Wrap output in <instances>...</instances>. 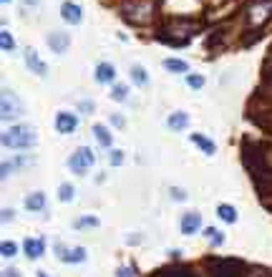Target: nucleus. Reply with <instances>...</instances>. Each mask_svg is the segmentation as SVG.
<instances>
[{"label": "nucleus", "instance_id": "f257e3e1", "mask_svg": "<svg viewBox=\"0 0 272 277\" xmlns=\"http://www.w3.org/2000/svg\"><path fill=\"white\" fill-rule=\"evenodd\" d=\"M38 141V134L33 126H25V124H18V126H10L5 134H3V144L10 146V149H33Z\"/></svg>", "mask_w": 272, "mask_h": 277}, {"label": "nucleus", "instance_id": "f03ea898", "mask_svg": "<svg viewBox=\"0 0 272 277\" xmlns=\"http://www.w3.org/2000/svg\"><path fill=\"white\" fill-rule=\"evenodd\" d=\"M207 275L209 277H245V265L240 260H207Z\"/></svg>", "mask_w": 272, "mask_h": 277}, {"label": "nucleus", "instance_id": "7ed1b4c3", "mask_svg": "<svg viewBox=\"0 0 272 277\" xmlns=\"http://www.w3.org/2000/svg\"><path fill=\"white\" fill-rule=\"evenodd\" d=\"M252 101H260V111H255V109H247V119H250L255 126H260L262 131L272 134V106L267 103V101L257 98V96H252Z\"/></svg>", "mask_w": 272, "mask_h": 277}, {"label": "nucleus", "instance_id": "20e7f679", "mask_svg": "<svg viewBox=\"0 0 272 277\" xmlns=\"http://www.w3.org/2000/svg\"><path fill=\"white\" fill-rule=\"evenodd\" d=\"M93 161H96L93 151H91L88 146H81L76 154H71V159H68V166H71V171H73V174L83 177V174H86V171L93 166Z\"/></svg>", "mask_w": 272, "mask_h": 277}, {"label": "nucleus", "instance_id": "39448f33", "mask_svg": "<svg viewBox=\"0 0 272 277\" xmlns=\"http://www.w3.org/2000/svg\"><path fill=\"white\" fill-rule=\"evenodd\" d=\"M0 114H3L5 121L18 119V116L23 114V103H20L18 96H15L13 91H8V88H3V93H0Z\"/></svg>", "mask_w": 272, "mask_h": 277}, {"label": "nucleus", "instance_id": "423d86ee", "mask_svg": "<svg viewBox=\"0 0 272 277\" xmlns=\"http://www.w3.org/2000/svg\"><path fill=\"white\" fill-rule=\"evenodd\" d=\"M56 255L61 262H68V265H78L86 260V250L83 247H66V245H56Z\"/></svg>", "mask_w": 272, "mask_h": 277}, {"label": "nucleus", "instance_id": "0eeeda50", "mask_svg": "<svg viewBox=\"0 0 272 277\" xmlns=\"http://www.w3.org/2000/svg\"><path fill=\"white\" fill-rule=\"evenodd\" d=\"M56 129H58V134H73L78 129V116L68 114V111L56 114Z\"/></svg>", "mask_w": 272, "mask_h": 277}, {"label": "nucleus", "instance_id": "6e6552de", "mask_svg": "<svg viewBox=\"0 0 272 277\" xmlns=\"http://www.w3.org/2000/svg\"><path fill=\"white\" fill-rule=\"evenodd\" d=\"M199 227H202V217H199L197 212H187V214L182 217V222H179L182 234H197Z\"/></svg>", "mask_w": 272, "mask_h": 277}, {"label": "nucleus", "instance_id": "1a4fd4ad", "mask_svg": "<svg viewBox=\"0 0 272 277\" xmlns=\"http://www.w3.org/2000/svg\"><path fill=\"white\" fill-rule=\"evenodd\" d=\"M23 250H25V257H28V260H38V257H43V255H46V242H43V239L30 237V239H25V242H23Z\"/></svg>", "mask_w": 272, "mask_h": 277}, {"label": "nucleus", "instance_id": "9d476101", "mask_svg": "<svg viewBox=\"0 0 272 277\" xmlns=\"http://www.w3.org/2000/svg\"><path fill=\"white\" fill-rule=\"evenodd\" d=\"M48 46L53 53H66L68 46H71V38H68V33H61V30L48 33Z\"/></svg>", "mask_w": 272, "mask_h": 277}, {"label": "nucleus", "instance_id": "9b49d317", "mask_svg": "<svg viewBox=\"0 0 272 277\" xmlns=\"http://www.w3.org/2000/svg\"><path fill=\"white\" fill-rule=\"evenodd\" d=\"M154 38H156L159 43H166V46H177V48H179V46H187V43H189L187 38H182V36H177V33L166 30L164 25H161V28L156 30V36H154Z\"/></svg>", "mask_w": 272, "mask_h": 277}, {"label": "nucleus", "instance_id": "f8f14e48", "mask_svg": "<svg viewBox=\"0 0 272 277\" xmlns=\"http://www.w3.org/2000/svg\"><path fill=\"white\" fill-rule=\"evenodd\" d=\"M151 277H194V272H192L187 265H169V267L156 270Z\"/></svg>", "mask_w": 272, "mask_h": 277}, {"label": "nucleus", "instance_id": "ddd939ff", "mask_svg": "<svg viewBox=\"0 0 272 277\" xmlns=\"http://www.w3.org/2000/svg\"><path fill=\"white\" fill-rule=\"evenodd\" d=\"M61 15H63L66 23H73V25L83 20V10H81V5H76V3H63V5H61Z\"/></svg>", "mask_w": 272, "mask_h": 277}, {"label": "nucleus", "instance_id": "4468645a", "mask_svg": "<svg viewBox=\"0 0 272 277\" xmlns=\"http://www.w3.org/2000/svg\"><path fill=\"white\" fill-rule=\"evenodd\" d=\"M25 63H28V68L33 71V73H38V76H46V63L38 58V53L33 51V48H25Z\"/></svg>", "mask_w": 272, "mask_h": 277}, {"label": "nucleus", "instance_id": "2eb2a0df", "mask_svg": "<svg viewBox=\"0 0 272 277\" xmlns=\"http://www.w3.org/2000/svg\"><path fill=\"white\" fill-rule=\"evenodd\" d=\"M25 209L28 212H43L46 209V194L43 192H30L25 197Z\"/></svg>", "mask_w": 272, "mask_h": 277}, {"label": "nucleus", "instance_id": "dca6fc26", "mask_svg": "<svg viewBox=\"0 0 272 277\" xmlns=\"http://www.w3.org/2000/svg\"><path fill=\"white\" fill-rule=\"evenodd\" d=\"M169 129L172 131H182V129H187V124H189V116L184 114V111H174L172 116H169Z\"/></svg>", "mask_w": 272, "mask_h": 277}, {"label": "nucleus", "instance_id": "f3484780", "mask_svg": "<svg viewBox=\"0 0 272 277\" xmlns=\"http://www.w3.org/2000/svg\"><path fill=\"white\" fill-rule=\"evenodd\" d=\"M114 76H116V71L111 63H98L96 66V81L98 83H109V81H114Z\"/></svg>", "mask_w": 272, "mask_h": 277}, {"label": "nucleus", "instance_id": "a211bd4d", "mask_svg": "<svg viewBox=\"0 0 272 277\" xmlns=\"http://www.w3.org/2000/svg\"><path fill=\"white\" fill-rule=\"evenodd\" d=\"M93 136H96V141H98V146H104V149H109L111 146V134H109V129L106 126H101V124H96L93 126Z\"/></svg>", "mask_w": 272, "mask_h": 277}, {"label": "nucleus", "instance_id": "6ab92c4d", "mask_svg": "<svg viewBox=\"0 0 272 277\" xmlns=\"http://www.w3.org/2000/svg\"><path fill=\"white\" fill-rule=\"evenodd\" d=\"M192 144H197V146L202 149L207 156H212V154L217 151V146H214V144H212L207 136H202V134H192Z\"/></svg>", "mask_w": 272, "mask_h": 277}, {"label": "nucleus", "instance_id": "aec40b11", "mask_svg": "<svg viewBox=\"0 0 272 277\" xmlns=\"http://www.w3.org/2000/svg\"><path fill=\"white\" fill-rule=\"evenodd\" d=\"M217 214H219V219H224L227 224H234V222H237V209L232 207V204H219V207H217Z\"/></svg>", "mask_w": 272, "mask_h": 277}, {"label": "nucleus", "instance_id": "412c9836", "mask_svg": "<svg viewBox=\"0 0 272 277\" xmlns=\"http://www.w3.org/2000/svg\"><path fill=\"white\" fill-rule=\"evenodd\" d=\"M131 81H134L136 86H146V83H149L146 68H144V66H131Z\"/></svg>", "mask_w": 272, "mask_h": 277}, {"label": "nucleus", "instance_id": "4be33fe9", "mask_svg": "<svg viewBox=\"0 0 272 277\" xmlns=\"http://www.w3.org/2000/svg\"><path fill=\"white\" fill-rule=\"evenodd\" d=\"M164 66H166L169 71H174V73H187V71H189L187 61H179V58H166Z\"/></svg>", "mask_w": 272, "mask_h": 277}, {"label": "nucleus", "instance_id": "5701e85b", "mask_svg": "<svg viewBox=\"0 0 272 277\" xmlns=\"http://www.w3.org/2000/svg\"><path fill=\"white\" fill-rule=\"evenodd\" d=\"M204 237H207V239H209V242H212L214 247L224 245V234H222V232H217L214 227H207V229H204Z\"/></svg>", "mask_w": 272, "mask_h": 277}, {"label": "nucleus", "instance_id": "b1692460", "mask_svg": "<svg viewBox=\"0 0 272 277\" xmlns=\"http://www.w3.org/2000/svg\"><path fill=\"white\" fill-rule=\"evenodd\" d=\"M76 229H88V227H98V219L96 217H83V219H76L73 222Z\"/></svg>", "mask_w": 272, "mask_h": 277}, {"label": "nucleus", "instance_id": "393cba45", "mask_svg": "<svg viewBox=\"0 0 272 277\" xmlns=\"http://www.w3.org/2000/svg\"><path fill=\"white\" fill-rule=\"evenodd\" d=\"M0 252H3V257H15V255H18V245L10 242V239H5V242L0 245Z\"/></svg>", "mask_w": 272, "mask_h": 277}, {"label": "nucleus", "instance_id": "a878e982", "mask_svg": "<svg viewBox=\"0 0 272 277\" xmlns=\"http://www.w3.org/2000/svg\"><path fill=\"white\" fill-rule=\"evenodd\" d=\"M58 197H61V202H71L73 199V187L71 184H61L58 187Z\"/></svg>", "mask_w": 272, "mask_h": 277}, {"label": "nucleus", "instance_id": "bb28decb", "mask_svg": "<svg viewBox=\"0 0 272 277\" xmlns=\"http://www.w3.org/2000/svg\"><path fill=\"white\" fill-rule=\"evenodd\" d=\"M126 93H129V91H126V86H121V83H119V86H114L111 98H114V101H126Z\"/></svg>", "mask_w": 272, "mask_h": 277}, {"label": "nucleus", "instance_id": "cd10ccee", "mask_svg": "<svg viewBox=\"0 0 272 277\" xmlns=\"http://www.w3.org/2000/svg\"><path fill=\"white\" fill-rule=\"evenodd\" d=\"M0 46H3V51H13V38H10L8 30L0 33Z\"/></svg>", "mask_w": 272, "mask_h": 277}, {"label": "nucleus", "instance_id": "c85d7f7f", "mask_svg": "<svg viewBox=\"0 0 272 277\" xmlns=\"http://www.w3.org/2000/svg\"><path fill=\"white\" fill-rule=\"evenodd\" d=\"M187 83H189L192 88H197V91H199V88L204 86V78H202V76H194V73H192V76H187Z\"/></svg>", "mask_w": 272, "mask_h": 277}, {"label": "nucleus", "instance_id": "c756f323", "mask_svg": "<svg viewBox=\"0 0 272 277\" xmlns=\"http://www.w3.org/2000/svg\"><path fill=\"white\" fill-rule=\"evenodd\" d=\"M109 161H111V166H119V164H124V154L121 151H111Z\"/></svg>", "mask_w": 272, "mask_h": 277}, {"label": "nucleus", "instance_id": "7c9ffc66", "mask_svg": "<svg viewBox=\"0 0 272 277\" xmlns=\"http://www.w3.org/2000/svg\"><path fill=\"white\" fill-rule=\"evenodd\" d=\"M172 199H179V202H184V199H187L184 189H177V187H172Z\"/></svg>", "mask_w": 272, "mask_h": 277}, {"label": "nucleus", "instance_id": "2f4dec72", "mask_svg": "<svg viewBox=\"0 0 272 277\" xmlns=\"http://www.w3.org/2000/svg\"><path fill=\"white\" fill-rule=\"evenodd\" d=\"M116 277H134V272H131V267H119Z\"/></svg>", "mask_w": 272, "mask_h": 277}, {"label": "nucleus", "instance_id": "473e14b6", "mask_svg": "<svg viewBox=\"0 0 272 277\" xmlns=\"http://www.w3.org/2000/svg\"><path fill=\"white\" fill-rule=\"evenodd\" d=\"M111 124H114V126H124V119H121L119 114H114V116H111Z\"/></svg>", "mask_w": 272, "mask_h": 277}, {"label": "nucleus", "instance_id": "72a5a7b5", "mask_svg": "<svg viewBox=\"0 0 272 277\" xmlns=\"http://www.w3.org/2000/svg\"><path fill=\"white\" fill-rule=\"evenodd\" d=\"M3 277H20V272H18V270H5Z\"/></svg>", "mask_w": 272, "mask_h": 277}, {"label": "nucleus", "instance_id": "f704fd0d", "mask_svg": "<svg viewBox=\"0 0 272 277\" xmlns=\"http://www.w3.org/2000/svg\"><path fill=\"white\" fill-rule=\"evenodd\" d=\"M3 219L10 222V219H13V209H5V212H3Z\"/></svg>", "mask_w": 272, "mask_h": 277}, {"label": "nucleus", "instance_id": "c9c22d12", "mask_svg": "<svg viewBox=\"0 0 272 277\" xmlns=\"http://www.w3.org/2000/svg\"><path fill=\"white\" fill-rule=\"evenodd\" d=\"M25 3H30V5H36V3H38V0H25Z\"/></svg>", "mask_w": 272, "mask_h": 277}, {"label": "nucleus", "instance_id": "e433bc0d", "mask_svg": "<svg viewBox=\"0 0 272 277\" xmlns=\"http://www.w3.org/2000/svg\"><path fill=\"white\" fill-rule=\"evenodd\" d=\"M38 277H48V275H46V272H38Z\"/></svg>", "mask_w": 272, "mask_h": 277}, {"label": "nucleus", "instance_id": "4c0bfd02", "mask_svg": "<svg viewBox=\"0 0 272 277\" xmlns=\"http://www.w3.org/2000/svg\"><path fill=\"white\" fill-rule=\"evenodd\" d=\"M265 207H267V209H270V212H272V204H265Z\"/></svg>", "mask_w": 272, "mask_h": 277}, {"label": "nucleus", "instance_id": "58836bf2", "mask_svg": "<svg viewBox=\"0 0 272 277\" xmlns=\"http://www.w3.org/2000/svg\"><path fill=\"white\" fill-rule=\"evenodd\" d=\"M3 3H10V0H3Z\"/></svg>", "mask_w": 272, "mask_h": 277}]
</instances>
